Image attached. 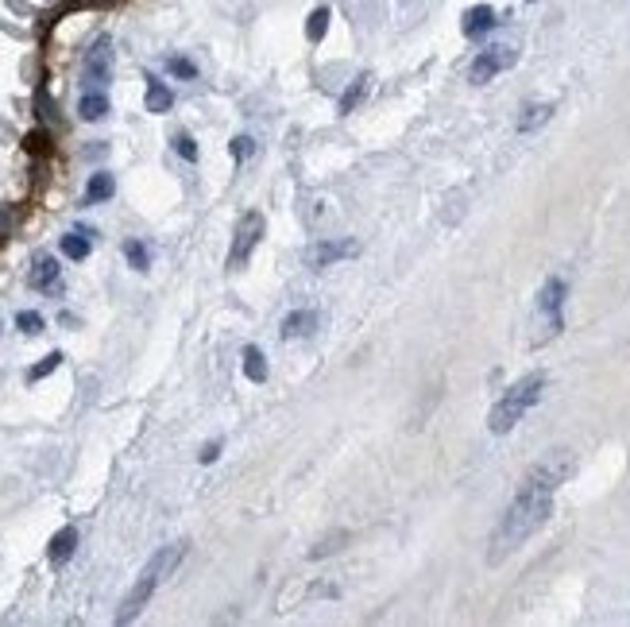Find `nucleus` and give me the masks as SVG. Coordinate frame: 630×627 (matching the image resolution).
Instances as JSON below:
<instances>
[{
    "label": "nucleus",
    "instance_id": "9d476101",
    "mask_svg": "<svg viewBox=\"0 0 630 627\" xmlns=\"http://www.w3.org/2000/svg\"><path fill=\"white\" fill-rule=\"evenodd\" d=\"M460 28H464L468 39H480V35H487V31L495 28V8H491V4H476V8H468Z\"/></svg>",
    "mask_w": 630,
    "mask_h": 627
},
{
    "label": "nucleus",
    "instance_id": "20e7f679",
    "mask_svg": "<svg viewBox=\"0 0 630 627\" xmlns=\"http://www.w3.org/2000/svg\"><path fill=\"white\" fill-rule=\"evenodd\" d=\"M565 295H569V283L561 279V275H549L542 283V291H538V306H534V337H530V345L538 349L545 341H553L561 329H565Z\"/></svg>",
    "mask_w": 630,
    "mask_h": 627
},
{
    "label": "nucleus",
    "instance_id": "f257e3e1",
    "mask_svg": "<svg viewBox=\"0 0 630 627\" xmlns=\"http://www.w3.org/2000/svg\"><path fill=\"white\" fill-rule=\"evenodd\" d=\"M576 461H573V449H553L545 453L538 465H530V473L522 477L518 484L515 500L507 504L499 527L491 531V542H487V566H499L515 554L518 546H526L530 538L538 535L553 511V496L565 480L573 477Z\"/></svg>",
    "mask_w": 630,
    "mask_h": 627
},
{
    "label": "nucleus",
    "instance_id": "c85d7f7f",
    "mask_svg": "<svg viewBox=\"0 0 630 627\" xmlns=\"http://www.w3.org/2000/svg\"><path fill=\"white\" fill-rule=\"evenodd\" d=\"M28 148H31V151L47 148V136H39V132H31V136H28Z\"/></svg>",
    "mask_w": 630,
    "mask_h": 627
},
{
    "label": "nucleus",
    "instance_id": "1a4fd4ad",
    "mask_svg": "<svg viewBox=\"0 0 630 627\" xmlns=\"http://www.w3.org/2000/svg\"><path fill=\"white\" fill-rule=\"evenodd\" d=\"M317 326H321V314H317V310H290L287 318H283V337H287V341L310 337Z\"/></svg>",
    "mask_w": 630,
    "mask_h": 627
},
{
    "label": "nucleus",
    "instance_id": "4be33fe9",
    "mask_svg": "<svg viewBox=\"0 0 630 627\" xmlns=\"http://www.w3.org/2000/svg\"><path fill=\"white\" fill-rule=\"evenodd\" d=\"M364 90H368V78H356V82L348 86V93L341 97V113H352V109H356V101L364 97Z\"/></svg>",
    "mask_w": 630,
    "mask_h": 627
},
{
    "label": "nucleus",
    "instance_id": "39448f33",
    "mask_svg": "<svg viewBox=\"0 0 630 627\" xmlns=\"http://www.w3.org/2000/svg\"><path fill=\"white\" fill-rule=\"evenodd\" d=\"M263 237V213H244L240 217V225H236V240H232V252H229V268H244L248 264V256H252V248L259 244Z\"/></svg>",
    "mask_w": 630,
    "mask_h": 627
},
{
    "label": "nucleus",
    "instance_id": "5701e85b",
    "mask_svg": "<svg viewBox=\"0 0 630 627\" xmlns=\"http://www.w3.org/2000/svg\"><path fill=\"white\" fill-rule=\"evenodd\" d=\"M174 151H178L186 163H198V144H194V136L178 132V136H174Z\"/></svg>",
    "mask_w": 630,
    "mask_h": 627
},
{
    "label": "nucleus",
    "instance_id": "4468645a",
    "mask_svg": "<svg viewBox=\"0 0 630 627\" xmlns=\"http://www.w3.org/2000/svg\"><path fill=\"white\" fill-rule=\"evenodd\" d=\"M174 105V93L159 82V78H151L147 74V113H167Z\"/></svg>",
    "mask_w": 630,
    "mask_h": 627
},
{
    "label": "nucleus",
    "instance_id": "f8f14e48",
    "mask_svg": "<svg viewBox=\"0 0 630 627\" xmlns=\"http://www.w3.org/2000/svg\"><path fill=\"white\" fill-rule=\"evenodd\" d=\"M28 283L35 287V291H51V287H58V264H55V256H35V260H31Z\"/></svg>",
    "mask_w": 630,
    "mask_h": 627
},
{
    "label": "nucleus",
    "instance_id": "0eeeda50",
    "mask_svg": "<svg viewBox=\"0 0 630 627\" xmlns=\"http://www.w3.org/2000/svg\"><path fill=\"white\" fill-rule=\"evenodd\" d=\"M82 74H86V86H105V82H109V74H113V39H109V35H101V39L89 47Z\"/></svg>",
    "mask_w": 630,
    "mask_h": 627
},
{
    "label": "nucleus",
    "instance_id": "2eb2a0df",
    "mask_svg": "<svg viewBox=\"0 0 630 627\" xmlns=\"http://www.w3.org/2000/svg\"><path fill=\"white\" fill-rule=\"evenodd\" d=\"M78 113H82V120H101L105 113H109V97L101 90H89V93H82V101H78Z\"/></svg>",
    "mask_w": 630,
    "mask_h": 627
},
{
    "label": "nucleus",
    "instance_id": "412c9836",
    "mask_svg": "<svg viewBox=\"0 0 630 627\" xmlns=\"http://www.w3.org/2000/svg\"><path fill=\"white\" fill-rule=\"evenodd\" d=\"M58 364H62V353H51V357H43V364H35V368L28 372V384H39L43 376H51V372H55Z\"/></svg>",
    "mask_w": 630,
    "mask_h": 627
},
{
    "label": "nucleus",
    "instance_id": "a211bd4d",
    "mask_svg": "<svg viewBox=\"0 0 630 627\" xmlns=\"http://www.w3.org/2000/svg\"><path fill=\"white\" fill-rule=\"evenodd\" d=\"M244 376H248L252 384H267V360H263V353H259L256 345L244 349Z\"/></svg>",
    "mask_w": 630,
    "mask_h": 627
},
{
    "label": "nucleus",
    "instance_id": "423d86ee",
    "mask_svg": "<svg viewBox=\"0 0 630 627\" xmlns=\"http://www.w3.org/2000/svg\"><path fill=\"white\" fill-rule=\"evenodd\" d=\"M507 66H515V47H487L484 55H476L472 70H468V78H472L476 86H484V82H491L495 74H503Z\"/></svg>",
    "mask_w": 630,
    "mask_h": 627
},
{
    "label": "nucleus",
    "instance_id": "f3484780",
    "mask_svg": "<svg viewBox=\"0 0 630 627\" xmlns=\"http://www.w3.org/2000/svg\"><path fill=\"white\" fill-rule=\"evenodd\" d=\"M89 237H93V229H74V233H66V237H62V252H66L70 260H86L89 248H93Z\"/></svg>",
    "mask_w": 630,
    "mask_h": 627
},
{
    "label": "nucleus",
    "instance_id": "a878e982",
    "mask_svg": "<svg viewBox=\"0 0 630 627\" xmlns=\"http://www.w3.org/2000/svg\"><path fill=\"white\" fill-rule=\"evenodd\" d=\"M16 326L24 329V333H39V329H43V314H35V310H24V314L16 318Z\"/></svg>",
    "mask_w": 630,
    "mask_h": 627
},
{
    "label": "nucleus",
    "instance_id": "dca6fc26",
    "mask_svg": "<svg viewBox=\"0 0 630 627\" xmlns=\"http://www.w3.org/2000/svg\"><path fill=\"white\" fill-rule=\"evenodd\" d=\"M113 190H116L113 175H109V171H97V175L89 179V186H86V202H89V206H97V202H109V198H113Z\"/></svg>",
    "mask_w": 630,
    "mask_h": 627
},
{
    "label": "nucleus",
    "instance_id": "6e6552de",
    "mask_svg": "<svg viewBox=\"0 0 630 627\" xmlns=\"http://www.w3.org/2000/svg\"><path fill=\"white\" fill-rule=\"evenodd\" d=\"M360 252V244L352 237H341V240H321L310 248V268H329V264H337V260H348V256H356Z\"/></svg>",
    "mask_w": 630,
    "mask_h": 627
},
{
    "label": "nucleus",
    "instance_id": "393cba45",
    "mask_svg": "<svg viewBox=\"0 0 630 627\" xmlns=\"http://www.w3.org/2000/svg\"><path fill=\"white\" fill-rule=\"evenodd\" d=\"M229 151H232V159H236V163H244V159L256 151V144H252V136H236Z\"/></svg>",
    "mask_w": 630,
    "mask_h": 627
},
{
    "label": "nucleus",
    "instance_id": "7ed1b4c3",
    "mask_svg": "<svg viewBox=\"0 0 630 627\" xmlns=\"http://www.w3.org/2000/svg\"><path fill=\"white\" fill-rule=\"evenodd\" d=\"M545 384H549V376H545V372H530V376L515 380L511 388L499 395V403L491 407V415H487V430H491V434H511L518 422L526 418V411L542 399Z\"/></svg>",
    "mask_w": 630,
    "mask_h": 627
},
{
    "label": "nucleus",
    "instance_id": "b1692460",
    "mask_svg": "<svg viewBox=\"0 0 630 627\" xmlns=\"http://www.w3.org/2000/svg\"><path fill=\"white\" fill-rule=\"evenodd\" d=\"M167 70H171L174 78H186V82H190V78H198V66H194L190 59H178V55L167 59Z\"/></svg>",
    "mask_w": 630,
    "mask_h": 627
},
{
    "label": "nucleus",
    "instance_id": "9b49d317",
    "mask_svg": "<svg viewBox=\"0 0 630 627\" xmlns=\"http://www.w3.org/2000/svg\"><path fill=\"white\" fill-rule=\"evenodd\" d=\"M74 550H78V531H74V527H62V531L51 538V546H47V558H51V566H66V562L74 558Z\"/></svg>",
    "mask_w": 630,
    "mask_h": 627
},
{
    "label": "nucleus",
    "instance_id": "cd10ccee",
    "mask_svg": "<svg viewBox=\"0 0 630 627\" xmlns=\"http://www.w3.org/2000/svg\"><path fill=\"white\" fill-rule=\"evenodd\" d=\"M221 457V442H209V446L201 449V465H213Z\"/></svg>",
    "mask_w": 630,
    "mask_h": 627
},
{
    "label": "nucleus",
    "instance_id": "f03ea898",
    "mask_svg": "<svg viewBox=\"0 0 630 627\" xmlns=\"http://www.w3.org/2000/svg\"><path fill=\"white\" fill-rule=\"evenodd\" d=\"M182 554H186V542H174V546H163L144 569H140V577H136V585L128 589V597L120 600V612H116V624H132L140 612L147 608V600L155 597V589L171 577L178 562H182Z\"/></svg>",
    "mask_w": 630,
    "mask_h": 627
},
{
    "label": "nucleus",
    "instance_id": "6ab92c4d",
    "mask_svg": "<svg viewBox=\"0 0 630 627\" xmlns=\"http://www.w3.org/2000/svg\"><path fill=\"white\" fill-rule=\"evenodd\" d=\"M329 4H321V8H314V16H310V24H306V35H310V43H321L325 39V28H329Z\"/></svg>",
    "mask_w": 630,
    "mask_h": 627
},
{
    "label": "nucleus",
    "instance_id": "bb28decb",
    "mask_svg": "<svg viewBox=\"0 0 630 627\" xmlns=\"http://www.w3.org/2000/svg\"><path fill=\"white\" fill-rule=\"evenodd\" d=\"M348 535H333V538H325V542H317L314 550H310V558H325V554H333V550H341L337 542H344Z\"/></svg>",
    "mask_w": 630,
    "mask_h": 627
},
{
    "label": "nucleus",
    "instance_id": "ddd939ff",
    "mask_svg": "<svg viewBox=\"0 0 630 627\" xmlns=\"http://www.w3.org/2000/svg\"><path fill=\"white\" fill-rule=\"evenodd\" d=\"M549 117H553V105H549V101H534V105L522 109V117H518L515 128L522 132V136H530V132H538Z\"/></svg>",
    "mask_w": 630,
    "mask_h": 627
},
{
    "label": "nucleus",
    "instance_id": "aec40b11",
    "mask_svg": "<svg viewBox=\"0 0 630 627\" xmlns=\"http://www.w3.org/2000/svg\"><path fill=\"white\" fill-rule=\"evenodd\" d=\"M124 256H128V264L136 271L151 268V252H147V244H140V240H128V244H124Z\"/></svg>",
    "mask_w": 630,
    "mask_h": 627
}]
</instances>
